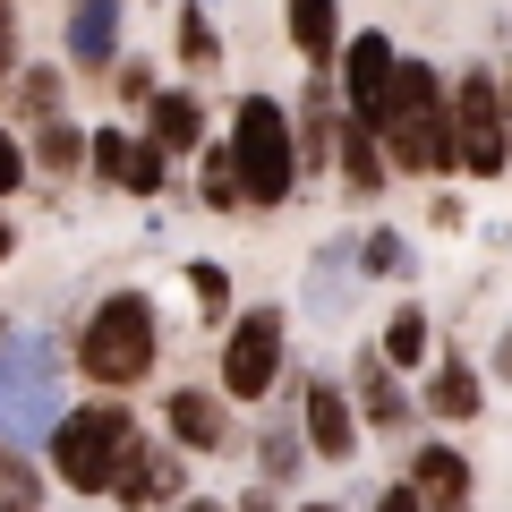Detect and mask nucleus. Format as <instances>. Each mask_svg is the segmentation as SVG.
<instances>
[{"instance_id": "obj_11", "label": "nucleus", "mask_w": 512, "mask_h": 512, "mask_svg": "<svg viewBox=\"0 0 512 512\" xmlns=\"http://www.w3.org/2000/svg\"><path fill=\"white\" fill-rule=\"evenodd\" d=\"M94 171H103L111 188H128V197H154V188L171 180V163H163V146L154 137H94Z\"/></svg>"}, {"instance_id": "obj_24", "label": "nucleus", "mask_w": 512, "mask_h": 512, "mask_svg": "<svg viewBox=\"0 0 512 512\" xmlns=\"http://www.w3.org/2000/svg\"><path fill=\"white\" fill-rule=\"evenodd\" d=\"M0 512H43L35 504V461L26 453H0Z\"/></svg>"}, {"instance_id": "obj_33", "label": "nucleus", "mask_w": 512, "mask_h": 512, "mask_svg": "<svg viewBox=\"0 0 512 512\" xmlns=\"http://www.w3.org/2000/svg\"><path fill=\"white\" fill-rule=\"evenodd\" d=\"M495 376L512 384V325H504V342H495Z\"/></svg>"}, {"instance_id": "obj_20", "label": "nucleus", "mask_w": 512, "mask_h": 512, "mask_svg": "<svg viewBox=\"0 0 512 512\" xmlns=\"http://www.w3.org/2000/svg\"><path fill=\"white\" fill-rule=\"evenodd\" d=\"M239 197H248V180H239V146H205V205L231 214Z\"/></svg>"}, {"instance_id": "obj_25", "label": "nucleus", "mask_w": 512, "mask_h": 512, "mask_svg": "<svg viewBox=\"0 0 512 512\" xmlns=\"http://www.w3.org/2000/svg\"><path fill=\"white\" fill-rule=\"evenodd\" d=\"M188 291H197V308H205V316L231 308V274H222L214 256H197V265H188Z\"/></svg>"}, {"instance_id": "obj_14", "label": "nucleus", "mask_w": 512, "mask_h": 512, "mask_svg": "<svg viewBox=\"0 0 512 512\" xmlns=\"http://www.w3.org/2000/svg\"><path fill=\"white\" fill-rule=\"evenodd\" d=\"M69 60L103 77L120 60V0H69Z\"/></svg>"}, {"instance_id": "obj_7", "label": "nucleus", "mask_w": 512, "mask_h": 512, "mask_svg": "<svg viewBox=\"0 0 512 512\" xmlns=\"http://www.w3.org/2000/svg\"><path fill=\"white\" fill-rule=\"evenodd\" d=\"M274 376H282V308H248L222 342V393L256 402V393H274Z\"/></svg>"}, {"instance_id": "obj_30", "label": "nucleus", "mask_w": 512, "mask_h": 512, "mask_svg": "<svg viewBox=\"0 0 512 512\" xmlns=\"http://www.w3.org/2000/svg\"><path fill=\"white\" fill-rule=\"evenodd\" d=\"M0 77H18V0H0Z\"/></svg>"}, {"instance_id": "obj_36", "label": "nucleus", "mask_w": 512, "mask_h": 512, "mask_svg": "<svg viewBox=\"0 0 512 512\" xmlns=\"http://www.w3.org/2000/svg\"><path fill=\"white\" fill-rule=\"evenodd\" d=\"M308 512H342V504H308Z\"/></svg>"}, {"instance_id": "obj_22", "label": "nucleus", "mask_w": 512, "mask_h": 512, "mask_svg": "<svg viewBox=\"0 0 512 512\" xmlns=\"http://www.w3.org/2000/svg\"><path fill=\"white\" fill-rule=\"evenodd\" d=\"M384 359H393V367H419L427 359V308H402L393 325H384Z\"/></svg>"}, {"instance_id": "obj_29", "label": "nucleus", "mask_w": 512, "mask_h": 512, "mask_svg": "<svg viewBox=\"0 0 512 512\" xmlns=\"http://www.w3.org/2000/svg\"><path fill=\"white\" fill-rule=\"evenodd\" d=\"M120 94H128V103H154L163 86H154V69H146V60H120Z\"/></svg>"}, {"instance_id": "obj_31", "label": "nucleus", "mask_w": 512, "mask_h": 512, "mask_svg": "<svg viewBox=\"0 0 512 512\" xmlns=\"http://www.w3.org/2000/svg\"><path fill=\"white\" fill-rule=\"evenodd\" d=\"M26 180V154H18V137H9V128H0V197H9V188Z\"/></svg>"}, {"instance_id": "obj_5", "label": "nucleus", "mask_w": 512, "mask_h": 512, "mask_svg": "<svg viewBox=\"0 0 512 512\" xmlns=\"http://www.w3.org/2000/svg\"><path fill=\"white\" fill-rule=\"evenodd\" d=\"M231 146H239V180H248V205H282L299 188V137L282 120L274 94H239L231 111Z\"/></svg>"}, {"instance_id": "obj_10", "label": "nucleus", "mask_w": 512, "mask_h": 512, "mask_svg": "<svg viewBox=\"0 0 512 512\" xmlns=\"http://www.w3.org/2000/svg\"><path fill=\"white\" fill-rule=\"evenodd\" d=\"M282 35L308 69H342V0H282Z\"/></svg>"}, {"instance_id": "obj_3", "label": "nucleus", "mask_w": 512, "mask_h": 512, "mask_svg": "<svg viewBox=\"0 0 512 512\" xmlns=\"http://www.w3.org/2000/svg\"><path fill=\"white\" fill-rule=\"evenodd\" d=\"M77 367L94 384H137L154 367V299L146 291H103V308L86 316V342H77Z\"/></svg>"}, {"instance_id": "obj_4", "label": "nucleus", "mask_w": 512, "mask_h": 512, "mask_svg": "<svg viewBox=\"0 0 512 512\" xmlns=\"http://www.w3.org/2000/svg\"><path fill=\"white\" fill-rule=\"evenodd\" d=\"M128 453H137V419H128L120 402L69 410L60 436H52V461H60V478H69L77 495H111V478L128 470Z\"/></svg>"}, {"instance_id": "obj_21", "label": "nucleus", "mask_w": 512, "mask_h": 512, "mask_svg": "<svg viewBox=\"0 0 512 512\" xmlns=\"http://www.w3.org/2000/svg\"><path fill=\"white\" fill-rule=\"evenodd\" d=\"M35 163H43V171H77V163H94V146L77 137L69 120H43V137H35Z\"/></svg>"}, {"instance_id": "obj_2", "label": "nucleus", "mask_w": 512, "mask_h": 512, "mask_svg": "<svg viewBox=\"0 0 512 512\" xmlns=\"http://www.w3.org/2000/svg\"><path fill=\"white\" fill-rule=\"evenodd\" d=\"M60 350L43 333H9L0 342V436L9 444H35V436H60Z\"/></svg>"}, {"instance_id": "obj_1", "label": "nucleus", "mask_w": 512, "mask_h": 512, "mask_svg": "<svg viewBox=\"0 0 512 512\" xmlns=\"http://www.w3.org/2000/svg\"><path fill=\"white\" fill-rule=\"evenodd\" d=\"M384 154L402 171H453L461 163V128H453V86L436 60H402L393 103H384Z\"/></svg>"}, {"instance_id": "obj_9", "label": "nucleus", "mask_w": 512, "mask_h": 512, "mask_svg": "<svg viewBox=\"0 0 512 512\" xmlns=\"http://www.w3.org/2000/svg\"><path fill=\"white\" fill-rule=\"evenodd\" d=\"M171 495H188V461L171 453V444H146V436H137V453H128V470L111 478V504L146 512V504H171Z\"/></svg>"}, {"instance_id": "obj_15", "label": "nucleus", "mask_w": 512, "mask_h": 512, "mask_svg": "<svg viewBox=\"0 0 512 512\" xmlns=\"http://www.w3.org/2000/svg\"><path fill=\"white\" fill-rule=\"evenodd\" d=\"M359 410H367L376 436H402L410 427V393H402V376H393V359H376V350L359 359Z\"/></svg>"}, {"instance_id": "obj_27", "label": "nucleus", "mask_w": 512, "mask_h": 512, "mask_svg": "<svg viewBox=\"0 0 512 512\" xmlns=\"http://www.w3.org/2000/svg\"><path fill=\"white\" fill-rule=\"evenodd\" d=\"M299 453H316V444H299L291 427H274V436H265V470H274V478H291V470H299Z\"/></svg>"}, {"instance_id": "obj_19", "label": "nucleus", "mask_w": 512, "mask_h": 512, "mask_svg": "<svg viewBox=\"0 0 512 512\" xmlns=\"http://www.w3.org/2000/svg\"><path fill=\"white\" fill-rule=\"evenodd\" d=\"M376 137H384L376 120H350V128H342V180H350V188H376V180H384V163H376Z\"/></svg>"}, {"instance_id": "obj_6", "label": "nucleus", "mask_w": 512, "mask_h": 512, "mask_svg": "<svg viewBox=\"0 0 512 512\" xmlns=\"http://www.w3.org/2000/svg\"><path fill=\"white\" fill-rule=\"evenodd\" d=\"M453 128H461V171H470V180H504V171H512L504 77H487V69H461V77H453Z\"/></svg>"}, {"instance_id": "obj_32", "label": "nucleus", "mask_w": 512, "mask_h": 512, "mask_svg": "<svg viewBox=\"0 0 512 512\" xmlns=\"http://www.w3.org/2000/svg\"><path fill=\"white\" fill-rule=\"evenodd\" d=\"M376 512H427V495H419V487H384Z\"/></svg>"}, {"instance_id": "obj_8", "label": "nucleus", "mask_w": 512, "mask_h": 512, "mask_svg": "<svg viewBox=\"0 0 512 512\" xmlns=\"http://www.w3.org/2000/svg\"><path fill=\"white\" fill-rule=\"evenodd\" d=\"M393 77H402V52L384 35H350L342 43V103H350V120H384V103H393Z\"/></svg>"}, {"instance_id": "obj_13", "label": "nucleus", "mask_w": 512, "mask_h": 512, "mask_svg": "<svg viewBox=\"0 0 512 512\" xmlns=\"http://www.w3.org/2000/svg\"><path fill=\"white\" fill-rule=\"evenodd\" d=\"M299 427H308L316 461H350L359 453V419H350V402L333 393V384H299Z\"/></svg>"}, {"instance_id": "obj_34", "label": "nucleus", "mask_w": 512, "mask_h": 512, "mask_svg": "<svg viewBox=\"0 0 512 512\" xmlns=\"http://www.w3.org/2000/svg\"><path fill=\"white\" fill-rule=\"evenodd\" d=\"M427 512H470V495H461V504H427Z\"/></svg>"}, {"instance_id": "obj_16", "label": "nucleus", "mask_w": 512, "mask_h": 512, "mask_svg": "<svg viewBox=\"0 0 512 512\" xmlns=\"http://www.w3.org/2000/svg\"><path fill=\"white\" fill-rule=\"evenodd\" d=\"M154 128H146V137H154V146H163V154H197V137H205V103H197V94H188V86H171V94H154Z\"/></svg>"}, {"instance_id": "obj_18", "label": "nucleus", "mask_w": 512, "mask_h": 512, "mask_svg": "<svg viewBox=\"0 0 512 512\" xmlns=\"http://www.w3.org/2000/svg\"><path fill=\"white\" fill-rule=\"evenodd\" d=\"M427 410H436V419H478V376H470V359H436V376H427Z\"/></svg>"}, {"instance_id": "obj_17", "label": "nucleus", "mask_w": 512, "mask_h": 512, "mask_svg": "<svg viewBox=\"0 0 512 512\" xmlns=\"http://www.w3.org/2000/svg\"><path fill=\"white\" fill-rule=\"evenodd\" d=\"M410 487H419L427 504H461V495H470V461H461L453 444H419V470H410Z\"/></svg>"}, {"instance_id": "obj_35", "label": "nucleus", "mask_w": 512, "mask_h": 512, "mask_svg": "<svg viewBox=\"0 0 512 512\" xmlns=\"http://www.w3.org/2000/svg\"><path fill=\"white\" fill-rule=\"evenodd\" d=\"M188 512H222V504H188Z\"/></svg>"}, {"instance_id": "obj_12", "label": "nucleus", "mask_w": 512, "mask_h": 512, "mask_svg": "<svg viewBox=\"0 0 512 512\" xmlns=\"http://www.w3.org/2000/svg\"><path fill=\"white\" fill-rule=\"evenodd\" d=\"M163 427L180 453H222L231 444V410H222V393H197V384H180L163 402Z\"/></svg>"}, {"instance_id": "obj_28", "label": "nucleus", "mask_w": 512, "mask_h": 512, "mask_svg": "<svg viewBox=\"0 0 512 512\" xmlns=\"http://www.w3.org/2000/svg\"><path fill=\"white\" fill-rule=\"evenodd\" d=\"M359 265H367V274H402V239H393V231H376V239L359 248Z\"/></svg>"}, {"instance_id": "obj_26", "label": "nucleus", "mask_w": 512, "mask_h": 512, "mask_svg": "<svg viewBox=\"0 0 512 512\" xmlns=\"http://www.w3.org/2000/svg\"><path fill=\"white\" fill-rule=\"evenodd\" d=\"M180 60H188V69L214 60V26H205V9H180Z\"/></svg>"}, {"instance_id": "obj_23", "label": "nucleus", "mask_w": 512, "mask_h": 512, "mask_svg": "<svg viewBox=\"0 0 512 512\" xmlns=\"http://www.w3.org/2000/svg\"><path fill=\"white\" fill-rule=\"evenodd\" d=\"M9 86H18V111H26V120H60V77H52V69H18Z\"/></svg>"}]
</instances>
